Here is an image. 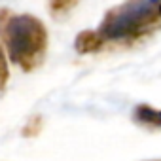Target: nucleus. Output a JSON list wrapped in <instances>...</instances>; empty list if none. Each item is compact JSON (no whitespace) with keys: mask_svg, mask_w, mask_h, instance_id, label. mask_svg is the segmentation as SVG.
Returning a JSON list of instances; mask_svg holds the SVG:
<instances>
[{"mask_svg":"<svg viewBox=\"0 0 161 161\" xmlns=\"http://www.w3.org/2000/svg\"><path fill=\"white\" fill-rule=\"evenodd\" d=\"M0 42L8 59L23 72L36 70L47 51V31L44 23L29 14L0 10Z\"/></svg>","mask_w":161,"mask_h":161,"instance_id":"f03ea898","label":"nucleus"},{"mask_svg":"<svg viewBox=\"0 0 161 161\" xmlns=\"http://www.w3.org/2000/svg\"><path fill=\"white\" fill-rule=\"evenodd\" d=\"M155 161H161V159H155Z\"/></svg>","mask_w":161,"mask_h":161,"instance_id":"423d86ee","label":"nucleus"},{"mask_svg":"<svg viewBox=\"0 0 161 161\" xmlns=\"http://www.w3.org/2000/svg\"><path fill=\"white\" fill-rule=\"evenodd\" d=\"M161 29V0H125L110 8L101 25L76 36L78 53H99L108 47H131Z\"/></svg>","mask_w":161,"mask_h":161,"instance_id":"f257e3e1","label":"nucleus"},{"mask_svg":"<svg viewBox=\"0 0 161 161\" xmlns=\"http://www.w3.org/2000/svg\"><path fill=\"white\" fill-rule=\"evenodd\" d=\"M133 121L144 129L159 131L161 129V110L150 104H136L133 110Z\"/></svg>","mask_w":161,"mask_h":161,"instance_id":"7ed1b4c3","label":"nucleus"},{"mask_svg":"<svg viewBox=\"0 0 161 161\" xmlns=\"http://www.w3.org/2000/svg\"><path fill=\"white\" fill-rule=\"evenodd\" d=\"M8 80H10L8 59H6V51H4V46H2V42H0V93H4V91H6Z\"/></svg>","mask_w":161,"mask_h":161,"instance_id":"39448f33","label":"nucleus"},{"mask_svg":"<svg viewBox=\"0 0 161 161\" xmlns=\"http://www.w3.org/2000/svg\"><path fill=\"white\" fill-rule=\"evenodd\" d=\"M82 0H47V8L53 19H63L66 17Z\"/></svg>","mask_w":161,"mask_h":161,"instance_id":"20e7f679","label":"nucleus"}]
</instances>
